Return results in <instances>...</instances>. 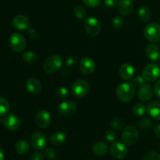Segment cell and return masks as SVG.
Returning <instances> with one entry per match:
<instances>
[{
    "mask_svg": "<svg viewBox=\"0 0 160 160\" xmlns=\"http://www.w3.org/2000/svg\"><path fill=\"white\" fill-rule=\"evenodd\" d=\"M116 95L120 101L128 102L131 101L135 95V87L132 83H122L117 88Z\"/></svg>",
    "mask_w": 160,
    "mask_h": 160,
    "instance_id": "cell-1",
    "label": "cell"
},
{
    "mask_svg": "<svg viewBox=\"0 0 160 160\" xmlns=\"http://www.w3.org/2000/svg\"><path fill=\"white\" fill-rule=\"evenodd\" d=\"M62 66V58L59 55L54 54L48 56L43 62L44 71L48 74L56 73Z\"/></svg>",
    "mask_w": 160,
    "mask_h": 160,
    "instance_id": "cell-2",
    "label": "cell"
},
{
    "mask_svg": "<svg viewBox=\"0 0 160 160\" xmlns=\"http://www.w3.org/2000/svg\"><path fill=\"white\" fill-rule=\"evenodd\" d=\"M144 35L150 42H158L160 41V24L157 23H150L144 29Z\"/></svg>",
    "mask_w": 160,
    "mask_h": 160,
    "instance_id": "cell-3",
    "label": "cell"
},
{
    "mask_svg": "<svg viewBox=\"0 0 160 160\" xmlns=\"http://www.w3.org/2000/svg\"><path fill=\"white\" fill-rule=\"evenodd\" d=\"M122 140L126 145H134L138 141L139 132L134 126H128L122 132Z\"/></svg>",
    "mask_w": 160,
    "mask_h": 160,
    "instance_id": "cell-4",
    "label": "cell"
},
{
    "mask_svg": "<svg viewBox=\"0 0 160 160\" xmlns=\"http://www.w3.org/2000/svg\"><path fill=\"white\" fill-rule=\"evenodd\" d=\"M9 44L12 50L16 52H21L26 48V39L18 32L12 33L9 39Z\"/></svg>",
    "mask_w": 160,
    "mask_h": 160,
    "instance_id": "cell-5",
    "label": "cell"
},
{
    "mask_svg": "<svg viewBox=\"0 0 160 160\" xmlns=\"http://www.w3.org/2000/svg\"><path fill=\"white\" fill-rule=\"evenodd\" d=\"M142 76L147 82H153L160 77V67L158 64L149 63L142 70Z\"/></svg>",
    "mask_w": 160,
    "mask_h": 160,
    "instance_id": "cell-6",
    "label": "cell"
},
{
    "mask_svg": "<svg viewBox=\"0 0 160 160\" xmlns=\"http://www.w3.org/2000/svg\"><path fill=\"white\" fill-rule=\"evenodd\" d=\"M72 94L76 98H81L85 97L89 92V84L85 80H77L72 85Z\"/></svg>",
    "mask_w": 160,
    "mask_h": 160,
    "instance_id": "cell-7",
    "label": "cell"
},
{
    "mask_svg": "<svg viewBox=\"0 0 160 160\" xmlns=\"http://www.w3.org/2000/svg\"><path fill=\"white\" fill-rule=\"evenodd\" d=\"M84 27L86 32L92 37H95L101 31L100 22L95 17H88L84 20Z\"/></svg>",
    "mask_w": 160,
    "mask_h": 160,
    "instance_id": "cell-8",
    "label": "cell"
},
{
    "mask_svg": "<svg viewBox=\"0 0 160 160\" xmlns=\"http://www.w3.org/2000/svg\"><path fill=\"white\" fill-rule=\"evenodd\" d=\"M110 153L112 156L115 159H121L127 156L128 153V149L124 143L120 142H112L110 147Z\"/></svg>",
    "mask_w": 160,
    "mask_h": 160,
    "instance_id": "cell-9",
    "label": "cell"
},
{
    "mask_svg": "<svg viewBox=\"0 0 160 160\" xmlns=\"http://www.w3.org/2000/svg\"><path fill=\"white\" fill-rule=\"evenodd\" d=\"M30 142L33 148L37 150H42L46 147L48 139L43 133L35 132L31 136Z\"/></svg>",
    "mask_w": 160,
    "mask_h": 160,
    "instance_id": "cell-10",
    "label": "cell"
},
{
    "mask_svg": "<svg viewBox=\"0 0 160 160\" xmlns=\"http://www.w3.org/2000/svg\"><path fill=\"white\" fill-rule=\"evenodd\" d=\"M34 121L39 128H47L51 123V114L45 109L38 111L35 116Z\"/></svg>",
    "mask_w": 160,
    "mask_h": 160,
    "instance_id": "cell-11",
    "label": "cell"
},
{
    "mask_svg": "<svg viewBox=\"0 0 160 160\" xmlns=\"http://www.w3.org/2000/svg\"><path fill=\"white\" fill-rule=\"evenodd\" d=\"M77 104L71 100H65L59 104L58 111L59 114L62 116H70L77 111Z\"/></svg>",
    "mask_w": 160,
    "mask_h": 160,
    "instance_id": "cell-12",
    "label": "cell"
},
{
    "mask_svg": "<svg viewBox=\"0 0 160 160\" xmlns=\"http://www.w3.org/2000/svg\"><path fill=\"white\" fill-rule=\"evenodd\" d=\"M95 62L92 58L84 57L80 62L79 68L80 70L84 74L89 75L94 73L95 70Z\"/></svg>",
    "mask_w": 160,
    "mask_h": 160,
    "instance_id": "cell-13",
    "label": "cell"
},
{
    "mask_svg": "<svg viewBox=\"0 0 160 160\" xmlns=\"http://www.w3.org/2000/svg\"><path fill=\"white\" fill-rule=\"evenodd\" d=\"M3 123L9 131H15L19 129L20 126V119L14 114H9L3 119Z\"/></svg>",
    "mask_w": 160,
    "mask_h": 160,
    "instance_id": "cell-14",
    "label": "cell"
},
{
    "mask_svg": "<svg viewBox=\"0 0 160 160\" xmlns=\"http://www.w3.org/2000/svg\"><path fill=\"white\" fill-rule=\"evenodd\" d=\"M25 87L28 92L33 95H38L42 92V84L38 79L35 78H30L27 80Z\"/></svg>",
    "mask_w": 160,
    "mask_h": 160,
    "instance_id": "cell-15",
    "label": "cell"
},
{
    "mask_svg": "<svg viewBox=\"0 0 160 160\" xmlns=\"http://www.w3.org/2000/svg\"><path fill=\"white\" fill-rule=\"evenodd\" d=\"M134 73H135V70H134V67L128 62L122 64L121 67L119 69V74H120V78L125 81H129V80L132 79L134 78Z\"/></svg>",
    "mask_w": 160,
    "mask_h": 160,
    "instance_id": "cell-16",
    "label": "cell"
},
{
    "mask_svg": "<svg viewBox=\"0 0 160 160\" xmlns=\"http://www.w3.org/2000/svg\"><path fill=\"white\" fill-rule=\"evenodd\" d=\"M138 98L142 102H148L152 98L153 89L150 84L145 83L141 87H139L138 92Z\"/></svg>",
    "mask_w": 160,
    "mask_h": 160,
    "instance_id": "cell-17",
    "label": "cell"
},
{
    "mask_svg": "<svg viewBox=\"0 0 160 160\" xmlns=\"http://www.w3.org/2000/svg\"><path fill=\"white\" fill-rule=\"evenodd\" d=\"M12 25L14 28L20 31H24L28 29L30 26V20L24 15H17L12 19Z\"/></svg>",
    "mask_w": 160,
    "mask_h": 160,
    "instance_id": "cell-18",
    "label": "cell"
},
{
    "mask_svg": "<svg viewBox=\"0 0 160 160\" xmlns=\"http://www.w3.org/2000/svg\"><path fill=\"white\" fill-rule=\"evenodd\" d=\"M117 7L120 14L128 16L132 13L134 10V3L132 0H120Z\"/></svg>",
    "mask_w": 160,
    "mask_h": 160,
    "instance_id": "cell-19",
    "label": "cell"
},
{
    "mask_svg": "<svg viewBox=\"0 0 160 160\" xmlns=\"http://www.w3.org/2000/svg\"><path fill=\"white\" fill-rule=\"evenodd\" d=\"M147 112L151 117L160 120V102L152 101L147 106Z\"/></svg>",
    "mask_w": 160,
    "mask_h": 160,
    "instance_id": "cell-20",
    "label": "cell"
},
{
    "mask_svg": "<svg viewBox=\"0 0 160 160\" xmlns=\"http://www.w3.org/2000/svg\"><path fill=\"white\" fill-rule=\"evenodd\" d=\"M66 140H67V134L62 131H56L51 134L49 138L50 143L56 146H59L63 144Z\"/></svg>",
    "mask_w": 160,
    "mask_h": 160,
    "instance_id": "cell-21",
    "label": "cell"
},
{
    "mask_svg": "<svg viewBox=\"0 0 160 160\" xmlns=\"http://www.w3.org/2000/svg\"><path fill=\"white\" fill-rule=\"evenodd\" d=\"M160 50L159 47L154 43L149 44L146 47L147 57L151 60H157L159 59Z\"/></svg>",
    "mask_w": 160,
    "mask_h": 160,
    "instance_id": "cell-22",
    "label": "cell"
},
{
    "mask_svg": "<svg viewBox=\"0 0 160 160\" xmlns=\"http://www.w3.org/2000/svg\"><path fill=\"white\" fill-rule=\"evenodd\" d=\"M94 154L98 156H103L109 151V146L104 142H98L92 147Z\"/></svg>",
    "mask_w": 160,
    "mask_h": 160,
    "instance_id": "cell-23",
    "label": "cell"
},
{
    "mask_svg": "<svg viewBox=\"0 0 160 160\" xmlns=\"http://www.w3.org/2000/svg\"><path fill=\"white\" fill-rule=\"evenodd\" d=\"M15 150L17 154L19 155H26L30 151V145L27 141L20 140L17 142L15 144Z\"/></svg>",
    "mask_w": 160,
    "mask_h": 160,
    "instance_id": "cell-24",
    "label": "cell"
},
{
    "mask_svg": "<svg viewBox=\"0 0 160 160\" xmlns=\"http://www.w3.org/2000/svg\"><path fill=\"white\" fill-rule=\"evenodd\" d=\"M138 17L144 23H147L152 17L151 9L148 6H142L138 10Z\"/></svg>",
    "mask_w": 160,
    "mask_h": 160,
    "instance_id": "cell-25",
    "label": "cell"
},
{
    "mask_svg": "<svg viewBox=\"0 0 160 160\" xmlns=\"http://www.w3.org/2000/svg\"><path fill=\"white\" fill-rule=\"evenodd\" d=\"M22 59L27 63L34 64L38 61V56L34 52L28 51L22 55Z\"/></svg>",
    "mask_w": 160,
    "mask_h": 160,
    "instance_id": "cell-26",
    "label": "cell"
},
{
    "mask_svg": "<svg viewBox=\"0 0 160 160\" xmlns=\"http://www.w3.org/2000/svg\"><path fill=\"white\" fill-rule=\"evenodd\" d=\"M132 112L135 117H142L146 113L147 107H145V105H143L142 103H137L133 107Z\"/></svg>",
    "mask_w": 160,
    "mask_h": 160,
    "instance_id": "cell-27",
    "label": "cell"
},
{
    "mask_svg": "<svg viewBox=\"0 0 160 160\" xmlns=\"http://www.w3.org/2000/svg\"><path fill=\"white\" fill-rule=\"evenodd\" d=\"M9 103L5 98L0 97V117H4L9 111Z\"/></svg>",
    "mask_w": 160,
    "mask_h": 160,
    "instance_id": "cell-28",
    "label": "cell"
},
{
    "mask_svg": "<svg viewBox=\"0 0 160 160\" xmlns=\"http://www.w3.org/2000/svg\"><path fill=\"white\" fill-rule=\"evenodd\" d=\"M55 95L59 99H64V98H67V97L70 95V92H69V89L66 87H59L56 88V92H55Z\"/></svg>",
    "mask_w": 160,
    "mask_h": 160,
    "instance_id": "cell-29",
    "label": "cell"
},
{
    "mask_svg": "<svg viewBox=\"0 0 160 160\" xmlns=\"http://www.w3.org/2000/svg\"><path fill=\"white\" fill-rule=\"evenodd\" d=\"M73 14L78 19L83 20V19H85L86 16H87V12L83 6H77L73 9Z\"/></svg>",
    "mask_w": 160,
    "mask_h": 160,
    "instance_id": "cell-30",
    "label": "cell"
},
{
    "mask_svg": "<svg viewBox=\"0 0 160 160\" xmlns=\"http://www.w3.org/2000/svg\"><path fill=\"white\" fill-rule=\"evenodd\" d=\"M138 126L143 131H148L152 127V122L148 118H142L138 121Z\"/></svg>",
    "mask_w": 160,
    "mask_h": 160,
    "instance_id": "cell-31",
    "label": "cell"
},
{
    "mask_svg": "<svg viewBox=\"0 0 160 160\" xmlns=\"http://www.w3.org/2000/svg\"><path fill=\"white\" fill-rule=\"evenodd\" d=\"M123 23H124V20H123V18L121 16H117V17H115L112 19V24L115 29H120L123 26Z\"/></svg>",
    "mask_w": 160,
    "mask_h": 160,
    "instance_id": "cell-32",
    "label": "cell"
},
{
    "mask_svg": "<svg viewBox=\"0 0 160 160\" xmlns=\"http://www.w3.org/2000/svg\"><path fill=\"white\" fill-rule=\"evenodd\" d=\"M123 125V120H122L120 117H114L113 119H112L110 121V126L112 127V128L116 130H118L122 128Z\"/></svg>",
    "mask_w": 160,
    "mask_h": 160,
    "instance_id": "cell-33",
    "label": "cell"
},
{
    "mask_svg": "<svg viewBox=\"0 0 160 160\" xmlns=\"http://www.w3.org/2000/svg\"><path fill=\"white\" fill-rule=\"evenodd\" d=\"M45 156L48 160H56L58 157V154L56 150L48 148L45 150Z\"/></svg>",
    "mask_w": 160,
    "mask_h": 160,
    "instance_id": "cell-34",
    "label": "cell"
},
{
    "mask_svg": "<svg viewBox=\"0 0 160 160\" xmlns=\"http://www.w3.org/2000/svg\"><path fill=\"white\" fill-rule=\"evenodd\" d=\"M105 138L109 142H114L117 139V134L113 130L109 129L105 132Z\"/></svg>",
    "mask_w": 160,
    "mask_h": 160,
    "instance_id": "cell-35",
    "label": "cell"
},
{
    "mask_svg": "<svg viewBox=\"0 0 160 160\" xmlns=\"http://www.w3.org/2000/svg\"><path fill=\"white\" fill-rule=\"evenodd\" d=\"M142 160H160V154L156 152H149L145 155Z\"/></svg>",
    "mask_w": 160,
    "mask_h": 160,
    "instance_id": "cell-36",
    "label": "cell"
},
{
    "mask_svg": "<svg viewBox=\"0 0 160 160\" xmlns=\"http://www.w3.org/2000/svg\"><path fill=\"white\" fill-rule=\"evenodd\" d=\"M81 1L86 6L89 8L97 7L102 2V0H81Z\"/></svg>",
    "mask_w": 160,
    "mask_h": 160,
    "instance_id": "cell-37",
    "label": "cell"
},
{
    "mask_svg": "<svg viewBox=\"0 0 160 160\" xmlns=\"http://www.w3.org/2000/svg\"><path fill=\"white\" fill-rule=\"evenodd\" d=\"M145 80L144 79L143 76H141V75H138L137 77L134 78L132 81V84H134V87H141L142 84H145Z\"/></svg>",
    "mask_w": 160,
    "mask_h": 160,
    "instance_id": "cell-38",
    "label": "cell"
},
{
    "mask_svg": "<svg viewBox=\"0 0 160 160\" xmlns=\"http://www.w3.org/2000/svg\"><path fill=\"white\" fill-rule=\"evenodd\" d=\"M77 62H78V58L74 57V56H70L69 58H67V61H66V65L67 67H71L74 66L77 63Z\"/></svg>",
    "mask_w": 160,
    "mask_h": 160,
    "instance_id": "cell-39",
    "label": "cell"
},
{
    "mask_svg": "<svg viewBox=\"0 0 160 160\" xmlns=\"http://www.w3.org/2000/svg\"><path fill=\"white\" fill-rule=\"evenodd\" d=\"M29 160H45V156L42 153L37 152L31 155Z\"/></svg>",
    "mask_w": 160,
    "mask_h": 160,
    "instance_id": "cell-40",
    "label": "cell"
},
{
    "mask_svg": "<svg viewBox=\"0 0 160 160\" xmlns=\"http://www.w3.org/2000/svg\"><path fill=\"white\" fill-rule=\"evenodd\" d=\"M120 0H105V4L109 7H116L118 6Z\"/></svg>",
    "mask_w": 160,
    "mask_h": 160,
    "instance_id": "cell-41",
    "label": "cell"
},
{
    "mask_svg": "<svg viewBox=\"0 0 160 160\" xmlns=\"http://www.w3.org/2000/svg\"><path fill=\"white\" fill-rule=\"evenodd\" d=\"M155 92H156V96L160 99V80L157 81L155 84Z\"/></svg>",
    "mask_w": 160,
    "mask_h": 160,
    "instance_id": "cell-42",
    "label": "cell"
},
{
    "mask_svg": "<svg viewBox=\"0 0 160 160\" xmlns=\"http://www.w3.org/2000/svg\"><path fill=\"white\" fill-rule=\"evenodd\" d=\"M28 35L31 38H36L38 37V33L34 28H30L28 30Z\"/></svg>",
    "mask_w": 160,
    "mask_h": 160,
    "instance_id": "cell-43",
    "label": "cell"
},
{
    "mask_svg": "<svg viewBox=\"0 0 160 160\" xmlns=\"http://www.w3.org/2000/svg\"><path fill=\"white\" fill-rule=\"evenodd\" d=\"M154 134L157 138H160V124L156 125L154 128Z\"/></svg>",
    "mask_w": 160,
    "mask_h": 160,
    "instance_id": "cell-44",
    "label": "cell"
},
{
    "mask_svg": "<svg viewBox=\"0 0 160 160\" xmlns=\"http://www.w3.org/2000/svg\"><path fill=\"white\" fill-rule=\"evenodd\" d=\"M4 152H3V149L2 148L0 147V160H3L4 159Z\"/></svg>",
    "mask_w": 160,
    "mask_h": 160,
    "instance_id": "cell-45",
    "label": "cell"
},
{
    "mask_svg": "<svg viewBox=\"0 0 160 160\" xmlns=\"http://www.w3.org/2000/svg\"><path fill=\"white\" fill-rule=\"evenodd\" d=\"M159 62H160V53H159Z\"/></svg>",
    "mask_w": 160,
    "mask_h": 160,
    "instance_id": "cell-46",
    "label": "cell"
},
{
    "mask_svg": "<svg viewBox=\"0 0 160 160\" xmlns=\"http://www.w3.org/2000/svg\"><path fill=\"white\" fill-rule=\"evenodd\" d=\"M88 160H92V159H88Z\"/></svg>",
    "mask_w": 160,
    "mask_h": 160,
    "instance_id": "cell-47",
    "label": "cell"
}]
</instances>
